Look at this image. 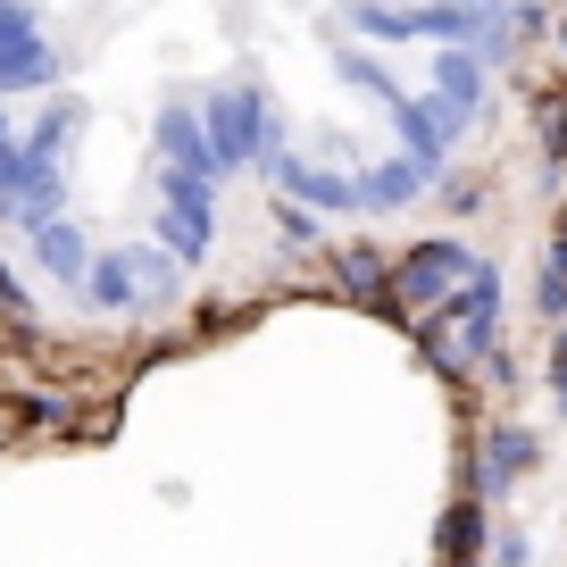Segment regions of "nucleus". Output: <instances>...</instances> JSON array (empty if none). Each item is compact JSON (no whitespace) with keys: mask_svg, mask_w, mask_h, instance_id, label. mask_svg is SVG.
<instances>
[{"mask_svg":"<svg viewBox=\"0 0 567 567\" xmlns=\"http://www.w3.org/2000/svg\"><path fill=\"white\" fill-rule=\"evenodd\" d=\"M493 342H501V267L476 259V276H467L460 292L417 326V351H425V368H434V375H467V368H484Z\"/></svg>","mask_w":567,"mask_h":567,"instance_id":"1","label":"nucleus"},{"mask_svg":"<svg viewBox=\"0 0 567 567\" xmlns=\"http://www.w3.org/2000/svg\"><path fill=\"white\" fill-rule=\"evenodd\" d=\"M467 276H476V250H467L460 234H425V243H409L401 259H392V284H384V301H375V309H384L392 326L417 334V326L434 318Z\"/></svg>","mask_w":567,"mask_h":567,"instance_id":"2","label":"nucleus"},{"mask_svg":"<svg viewBox=\"0 0 567 567\" xmlns=\"http://www.w3.org/2000/svg\"><path fill=\"white\" fill-rule=\"evenodd\" d=\"M200 125H209V151H217V176H234V167H259L267 142L284 134L276 109H267L259 75H234V84H217L209 101H200Z\"/></svg>","mask_w":567,"mask_h":567,"instance_id":"3","label":"nucleus"},{"mask_svg":"<svg viewBox=\"0 0 567 567\" xmlns=\"http://www.w3.org/2000/svg\"><path fill=\"white\" fill-rule=\"evenodd\" d=\"M184 267H200L217 250V184L209 176H184V167H159V234Z\"/></svg>","mask_w":567,"mask_h":567,"instance_id":"4","label":"nucleus"},{"mask_svg":"<svg viewBox=\"0 0 567 567\" xmlns=\"http://www.w3.org/2000/svg\"><path fill=\"white\" fill-rule=\"evenodd\" d=\"M259 176L276 184L284 200L318 209V217H359V184H351V167H318V159H301V151H292V134H276V142H267Z\"/></svg>","mask_w":567,"mask_h":567,"instance_id":"5","label":"nucleus"},{"mask_svg":"<svg viewBox=\"0 0 567 567\" xmlns=\"http://www.w3.org/2000/svg\"><path fill=\"white\" fill-rule=\"evenodd\" d=\"M484 101H493V68H484L467 42H434V84H425V109H434V125L460 142L467 125H484Z\"/></svg>","mask_w":567,"mask_h":567,"instance_id":"6","label":"nucleus"},{"mask_svg":"<svg viewBox=\"0 0 567 567\" xmlns=\"http://www.w3.org/2000/svg\"><path fill=\"white\" fill-rule=\"evenodd\" d=\"M151 142H159V167H184V176L226 184V176H217V151H209V125H200L193 101H167L159 117H151Z\"/></svg>","mask_w":567,"mask_h":567,"instance_id":"7","label":"nucleus"},{"mask_svg":"<svg viewBox=\"0 0 567 567\" xmlns=\"http://www.w3.org/2000/svg\"><path fill=\"white\" fill-rule=\"evenodd\" d=\"M351 184H359V217H401L409 200L434 193V176H425L409 151H392V159H375V167H351Z\"/></svg>","mask_w":567,"mask_h":567,"instance_id":"8","label":"nucleus"},{"mask_svg":"<svg viewBox=\"0 0 567 567\" xmlns=\"http://www.w3.org/2000/svg\"><path fill=\"white\" fill-rule=\"evenodd\" d=\"M384 117H392V134H401V151H409V159H417L425 176L443 184V176H451V134H443V125H434V109H425V92H401V101H392Z\"/></svg>","mask_w":567,"mask_h":567,"instance_id":"9","label":"nucleus"},{"mask_svg":"<svg viewBox=\"0 0 567 567\" xmlns=\"http://www.w3.org/2000/svg\"><path fill=\"white\" fill-rule=\"evenodd\" d=\"M25 243H34V259L51 267V284L84 292V276H92V243L68 226V217H42V226H25Z\"/></svg>","mask_w":567,"mask_h":567,"instance_id":"10","label":"nucleus"},{"mask_svg":"<svg viewBox=\"0 0 567 567\" xmlns=\"http://www.w3.org/2000/svg\"><path fill=\"white\" fill-rule=\"evenodd\" d=\"M384 284H392V250L384 243H334V292L342 301H384Z\"/></svg>","mask_w":567,"mask_h":567,"instance_id":"11","label":"nucleus"},{"mask_svg":"<svg viewBox=\"0 0 567 567\" xmlns=\"http://www.w3.org/2000/svg\"><path fill=\"white\" fill-rule=\"evenodd\" d=\"M84 301L92 309H142V267H134V250H92V276H84Z\"/></svg>","mask_w":567,"mask_h":567,"instance_id":"12","label":"nucleus"},{"mask_svg":"<svg viewBox=\"0 0 567 567\" xmlns=\"http://www.w3.org/2000/svg\"><path fill=\"white\" fill-rule=\"evenodd\" d=\"M526 467H534V434L526 425H493V434H484V501H501Z\"/></svg>","mask_w":567,"mask_h":567,"instance_id":"13","label":"nucleus"},{"mask_svg":"<svg viewBox=\"0 0 567 567\" xmlns=\"http://www.w3.org/2000/svg\"><path fill=\"white\" fill-rule=\"evenodd\" d=\"M534 142H543V167H550V184L567 193V84L534 92Z\"/></svg>","mask_w":567,"mask_h":567,"instance_id":"14","label":"nucleus"},{"mask_svg":"<svg viewBox=\"0 0 567 567\" xmlns=\"http://www.w3.org/2000/svg\"><path fill=\"white\" fill-rule=\"evenodd\" d=\"M534 318H550V326L567 318V209H559V226H550V243H543V276H534Z\"/></svg>","mask_w":567,"mask_h":567,"instance_id":"15","label":"nucleus"},{"mask_svg":"<svg viewBox=\"0 0 567 567\" xmlns=\"http://www.w3.org/2000/svg\"><path fill=\"white\" fill-rule=\"evenodd\" d=\"M75 134H84V101L51 92V109L25 125V151H42V159H68V142H75Z\"/></svg>","mask_w":567,"mask_h":567,"instance_id":"16","label":"nucleus"},{"mask_svg":"<svg viewBox=\"0 0 567 567\" xmlns=\"http://www.w3.org/2000/svg\"><path fill=\"white\" fill-rule=\"evenodd\" d=\"M125 250H134V267H142V301L167 309V301L184 292V259H176L167 243H125Z\"/></svg>","mask_w":567,"mask_h":567,"instance_id":"17","label":"nucleus"},{"mask_svg":"<svg viewBox=\"0 0 567 567\" xmlns=\"http://www.w3.org/2000/svg\"><path fill=\"white\" fill-rule=\"evenodd\" d=\"M334 75H342V84H359V92H375V101H401V84H392V68H384V59H375V51H359V42H334Z\"/></svg>","mask_w":567,"mask_h":567,"instance_id":"18","label":"nucleus"},{"mask_svg":"<svg viewBox=\"0 0 567 567\" xmlns=\"http://www.w3.org/2000/svg\"><path fill=\"white\" fill-rule=\"evenodd\" d=\"M59 84V51L51 42H34V51H18L9 68H0V101H18V92H51Z\"/></svg>","mask_w":567,"mask_h":567,"instance_id":"19","label":"nucleus"},{"mask_svg":"<svg viewBox=\"0 0 567 567\" xmlns=\"http://www.w3.org/2000/svg\"><path fill=\"white\" fill-rule=\"evenodd\" d=\"M276 243L292 250V259H309V250H326V217H318V209H301V200H284V193H276Z\"/></svg>","mask_w":567,"mask_h":567,"instance_id":"20","label":"nucleus"},{"mask_svg":"<svg viewBox=\"0 0 567 567\" xmlns=\"http://www.w3.org/2000/svg\"><path fill=\"white\" fill-rule=\"evenodd\" d=\"M34 42H42L34 9H25V0H0V68H9L18 51H34Z\"/></svg>","mask_w":567,"mask_h":567,"instance_id":"21","label":"nucleus"},{"mask_svg":"<svg viewBox=\"0 0 567 567\" xmlns=\"http://www.w3.org/2000/svg\"><path fill=\"white\" fill-rule=\"evenodd\" d=\"M18 159H25V134H18V117L0 109V209H9V193H18Z\"/></svg>","mask_w":567,"mask_h":567,"instance_id":"22","label":"nucleus"},{"mask_svg":"<svg viewBox=\"0 0 567 567\" xmlns=\"http://www.w3.org/2000/svg\"><path fill=\"white\" fill-rule=\"evenodd\" d=\"M434 200H443L451 217H476V209H484L493 193H484V184H451V176H443V184H434Z\"/></svg>","mask_w":567,"mask_h":567,"instance_id":"23","label":"nucleus"},{"mask_svg":"<svg viewBox=\"0 0 567 567\" xmlns=\"http://www.w3.org/2000/svg\"><path fill=\"white\" fill-rule=\"evenodd\" d=\"M476 534H484V509H451V526H443V543L460 550V559H476Z\"/></svg>","mask_w":567,"mask_h":567,"instance_id":"24","label":"nucleus"},{"mask_svg":"<svg viewBox=\"0 0 567 567\" xmlns=\"http://www.w3.org/2000/svg\"><path fill=\"white\" fill-rule=\"evenodd\" d=\"M25 309H34V301H25V284L9 276V267H0V318H9V326H25Z\"/></svg>","mask_w":567,"mask_h":567,"instance_id":"25","label":"nucleus"},{"mask_svg":"<svg viewBox=\"0 0 567 567\" xmlns=\"http://www.w3.org/2000/svg\"><path fill=\"white\" fill-rule=\"evenodd\" d=\"M550 401L567 409V318H559V342H550Z\"/></svg>","mask_w":567,"mask_h":567,"instance_id":"26","label":"nucleus"},{"mask_svg":"<svg viewBox=\"0 0 567 567\" xmlns=\"http://www.w3.org/2000/svg\"><path fill=\"white\" fill-rule=\"evenodd\" d=\"M550 42H559V59H567V0L550 9Z\"/></svg>","mask_w":567,"mask_h":567,"instance_id":"27","label":"nucleus"},{"mask_svg":"<svg viewBox=\"0 0 567 567\" xmlns=\"http://www.w3.org/2000/svg\"><path fill=\"white\" fill-rule=\"evenodd\" d=\"M0 434H9V409H0Z\"/></svg>","mask_w":567,"mask_h":567,"instance_id":"28","label":"nucleus"},{"mask_svg":"<svg viewBox=\"0 0 567 567\" xmlns=\"http://www.w3.org/2000/svg\"><path fill=\"white\" fill-rule=\"evenodd\" d=\"M460 567H476V559H460Z\"/></svg>","mask_w":567,"mask_h":567,"instance_id":"29","label":"nucleus"},{"mask_svg":"<svg viewBox=\"0 0 567 567\" xmlns=\"http://www.w3.org/2000/svg\"><path fill=\"white\" fill-rule=\"evenodd\" d=\"M476 9H484V0H476Z\"/></svg>","mask_w":567,"mask_h":567,"instance_id":"30","label":"nucleus"}]
</instances>
